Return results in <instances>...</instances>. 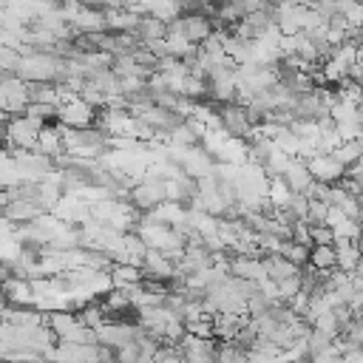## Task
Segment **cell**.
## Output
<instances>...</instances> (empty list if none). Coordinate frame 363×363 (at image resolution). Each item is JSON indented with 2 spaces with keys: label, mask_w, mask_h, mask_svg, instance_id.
Here are the masks:
<instances>
[{
  "label": "cell",
  "mask_w": 363,
  "mask_h": 363,
  "mask_svg": "<svg viewBox=\"0 0 363 363\" xmlns=\"http://www.w3.org/2000/svg\"><path fill=\"white\" fill-rule=\"evenodd\" d=\"M28 108V82L17 74H0V113L23 116Z\"/></svg>",
  "instance_id": "obj_1"
},
{
  "label": "cell",
  "mask_w": 363,
  "mask_h": 363,
  "mask_svg": "<svg viewBox=\"0 0 363 363\" xmlns=\"http://www.w3.org/2000/svg\"><path fill=\"white\" fill-rule=\"evenodd\" d=\"M128 201H130V207H136L142 216H145V213H153L156 207H162V204L167 201V196H164V179L145 176L139 184H133Z\"/></svg>",
  "instance_id": "obj_2"
},
{
  "label": "cell",
  "mask_w": 363,
  "mask_h": 363,
  "mask_svg": "<svg viewBox=\"0 0 363 363\" xmlns=\"http://www.w3.org/2000/svg\"><path fill=\"white\" fill-rule=\"evenodd\" d=\"M40 130H43V128H37L31 119H26V116H11V119L6 122V145H9V150H11V153H14V150H37Z\"/></svg>",
  "instance_id": "obj_3"
},
{
  "label": "cell",
  "mask_w": 363,
  "mask_h": 363,
  "mask_svg": "<svg viewBox=\"0 0 363 363\" xmlns=\"http://www.w3.org/2000/svg\"><path fill=\"white\" fill-rule=\"evenodd\" d=\"M306 170L312 173V179L318 184H340L343 176H346V167L332 156V153H312L306 159Z\"/></svg>",
  "instance_id": "obj_4"
},
{
  "label": "cell",
  "mask_w": 363,
  "mask_h": 363,
  "mask_svg": "<svg viewBox=\"0 0 363 363\" xmlns=\"http://www.w3.org/2000/svg\"><path fill=\"white\" fill-rule=\"evenodd\" d=\"M218 125H221L227 133H233V136H244V139L252 136V125H250V119H247V108L238 105V102H233V105H218Z\"/></svg>",
  "instance_id": "obj_5"
},
{
  "label": "cell",
  "mask_w": 363,
  "mask_h": 363,
  "mask_svg": "<svg viewBox=\"0 0 363 363\" xmlns=\"http://www.w3.org/2000/svg\"><path fill=\"white\" fill-rule=\"evenodd\" d=\"M281 182L289 187V193H295V196H306L309 190H312V184H315V179H312V173L306 170V162H289V167H286V173L281 176Z\"/></svg>",
  "instance_id": "obj_6"
},
{
  "label": "cell",
  "mask_w": 363,
  "mask_h": 363,
  "mask_svg": "<svg viewBox=\"0 0 363 363\" xmlns=\"http://www.w3.org/2000/svg\"><path fill=\"white\" fill-rule=\"evenodd\" d=\"M230 275L233 278H241V281H252V284H261L267 278V269L261 264V258H230Z\"/></svg>",
  "instance_id": "obj_7"
},
{
  "label": "cell",
  "mask_w": 363,
  "mask_h": 363,
  "mask_svg": "<svg viewBox=\"0 0 363 363\" xmlns=\"http://www.w3.org/2000/svg\"><path fill=\"white\" fill-rule=\"evenodd\" d=\"M133 37L139 40V45L159 43V40H164V37H167V23H162V20L150 17V14H142V20H139V26H136Z\"/></svg>",
  "instance_id": "obj_8"
},
{
  "label": "cell",
  "mask_w": 363,
  "mask_h": 363,
  "mask_svg": "<svg viewBox=\"0 0 363 363\" xmlns=\"http://www.w3.org/2000/svg\"><path fill=\"white\" fill-rule=\"evenodd\" d=\"M261 264H264L267 278H269L272 284H281V281H286V278L301 275V269H298L295 264H289L284 255H264V258H261Z\"/></svg>",
  "instance_id": "obj_9"
},
{
  "label": "cell",
  "mask_w": 363,
  "mask_h": 363,
  "mask_svg": "<svg viewBox=\"0 0 363 363\" xmlns=\"http://www.w3.org/2000/svg\"><path fill=\"white\" fill-rule=\"evenodd\" d=\"M37 150H40L43 156L54 159V162L65 153V147H62V133H60V128H57V125H48V128H43V130H40Z\"/></svg>",
  "instance_id": "obj_10"
},
{
  "label": "cell",
  "mask_w": 363,
  "mask_h": 363,
  "mask_svg": "<svg viewBox=\"0 0 363 363\" xmlns=\"http://www.w3.org/2000/svg\"><path fill=\"white\" fill-rule=\"evenodd\" d=\"M335 252H337V269L352 275L357 261H360V250L354 247V241H346V238H335Z\"/></svg>",
  "instance_id": "obj_11"
},
{
  "label": "cell",
  "mask_w": 363,
  "mask_h": 363,
  "mask_svg": "<svg viewBox=\"0 0 363 363\" xmlns=\"http://www.w3.org/2000/svg\"><path fill=\"white\" fill-rule=\"evenodd\" d=\"M309 267H315L318 272H332V269H337V252H335V247H312Z\"/></svg>",
  "instance_id": "obj_12"
},
{
  "label": "cell",
  "mask_w": 363,
  "mask_h": 363,
  "mask_svg": "<svg viewBox=\"0 0 363 363\" xmlns=\"http://www.w3.org/2000/svg\"><path fill=\"white\" fill-rule=\"evenodd\" d=\"M281 255H284L289 264H295L298 269H303V267H309L312 250H309V247H301V244H295V241H284V244H281Z\"/></svg>",
  "instance_id": "obj_13"
},
{
  "label": "cell",
  "mask_w": 363,
  "mask_h": 363,
  "mask_svg": "<svg viewBox=\"0 0 363 363\" xmlns=\"http://www.w3.org/2000/svg\"><path fill=\"white\" fill-rule=\"evenodd\" d=\"M23 258V244L14 235H3L0 238V264H6L9 269Z\"/></svg>",
  "instance_id": "obj_14"
},
{
  "label": "cell",
  "mask_w": 363,
  "mask_h": 363,
  "mask_svg": "<svg viewBox=\"0 0 363 363\" xmlns=\"http://www.w3.org/2000/svg\"><path fill=\"white\" fill-rule=\"evenodd\" d=\"M309 235H312V247H335V230L326 224L309 227Z\"/></svg>",
  "instance_id": "obj_15"
},
{
  "label": "cell",
  "mask_w": 363,
  "mask_h": 363,
  "mask_svg": "<svg viewBox=\"0 0 363 363\" xmlns=\"http://www.w3.org/2000/svg\"><path fill=\"white\" fill-rule=\"evenodd\" d=\"M139 357H142V352L136 343H125L116 349V363H139Z\"/></svg>",
  "instance_id": "obj_16"
},
{
  "label": "cell",
  "mask_w": 363,
  "mask_h": 363,
  "mask_svg": "<svg viewBox=\"0 0 363 363\" xmlns=\"http://www.w3.org/2000/svg\"><path fill=\"white\" fill-rule=\"evenodd\" d=\"M14 230H17V224H11V221L6 218V213L0 210V238H3V235H14Z\"/></svg>",
  "instance_id": "obj_17"
},
{
  "label": "cell",
  "mask_w": 363,
  "mask_h": 363,
  "mask_svg": "<svg viewBox=\"0 0 363 363\" xmlns=\"http://www.w3.org/2000/svg\"><path fill=\"white\" fill-rule=\"evenodd\" d=\"M34 363H48V360H34Z\"/></svg>",
  "instance_id": "obj_18"
},
{
  "label": "cell",
  "mask_w": 363,
  "mask_h": 363,
  "mask_svg": "<svg viewBox=\"0 0 363 363\" xmlns=\"http://www.w3.org/2000/svg\"><path fill=\"white\" fill-rule=\"evenodd\" d=\"M0 190H3V187H0Z\"/></svg>",
  "instance_id": "obj_19"
}]
</instances>
